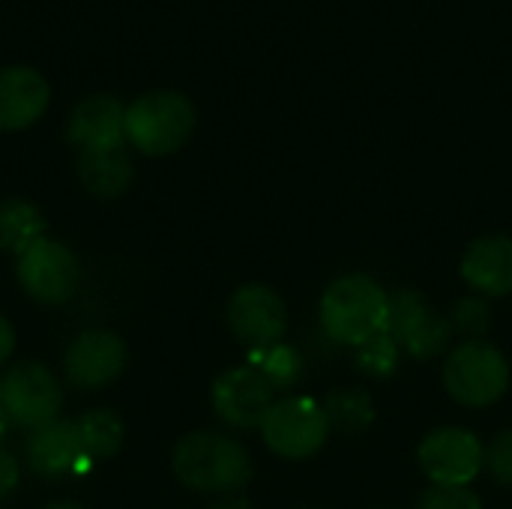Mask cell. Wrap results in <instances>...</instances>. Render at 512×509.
Masks as SVG:
<instances>
[{
    "mask_svg": "<svg viewBox=\"0 0 512 509\" xmlns=\"http://www.w3.org/2000/svg\"><path fill=\"white\" fill-rule=\"evenodd\" d=\"M174 477L204 495H234L252 477L249 453L240 441L222 432H192L171 456Z\"/></svg>",
    "mask_w": 512,
    "mask_h": 509,
    "instance_id": "obj_1",
    "label": "cell"
},
{
    "mask_svg": "<svg viewBox=\"0 0 512 509\" xmlns=\"http://www.w3.org/2000/svg\"><path fill=\"white\" fill-rule=\"evenodd\" d=\"M390 294L369 276L351 273L336 279L321 297V327L339 345H363L387 330Z\"/></svg>",
    "mask_w": 512,
    "mask_h": 509,
    "instance_id": "obj_2",
    "label": "cell"
},
{
    "mask_svg": "<svg viewBox=\"0 0 512 509\" xmlns=\"http://www.w3.org/2000/svg\"><path fill=\"white\" fill-rule=\"evenodd\" d=\"M195 129V108L177 90H153L126 105V141L144 156L180 150Z\"/></svg>",
    "mask_w": 512,
    "mask_h": 509,
    "instance_id": "obj_3",
    "label": "cell"
},
{
    "mask_svg": "<svg viewBox=\"0 0 512 509\" xmlns=\"http://www.w3.org/2000/svg\"><path fill=\"white\" fill-rule=\"evenodd\" d=\"M447 393L468 408L495 405L510 387V366L504 354L489 342H465L444 363Z\"/></svg>",
    "mask_w": 512,
    "mask_h": 509,
    "instance_id": "obj_4",
    "label": "cell"
},
{
    "mask_svg": "<svg viewBox=\"0 0 512 509\" xmlns=\"http://www.w3.org/2000/svg\"><path fill=\"white\" fill-rule=\"evenodd\" d=\"M15 276L24 294L42 306H63L75 297L81 282V264L69 246L42 237L24 255H18Z\"/></svg>",
    "mask_w": 512,
    "mask_h": 509,
    "instance_id": "obj_5",
    "label": "cell"
},
{
    "mask_svg": "<svg viewBox=\"0 0 512 509\" xmlns=\"http://www.w3.org/2000/svg\"><path fill=\"white\" fill-rule=\"evenodd\" d=\"M261 435L276 456L309 459L324 447L330 435V420L324 405H318L315 399L291 396L270 408V414L261 423Z\"/></svg>",
    "mask_w": 512,
    "mask_h": 509,
    "instance_id": "obj_6",
    "label": "cell"
},
{
    "mask_svg": "<svg viewBox=\"0 0 512 509\" xmlns=\"http://www.w3.org/2000/svg\"><path fill=\"white\" fill-rule=\"evenodd\" d=\"M0 399L9 414V423L33 432L60 417L63 387L51 369L27 360V363H15L0 378Z\"/></svg>",
    "mask_w": 512,
    "mask_h": 509,
    "instance_id": "obj_7",
    "label": "cell"
},
{
    "mask_svg": "<svg viewBox=\"0 0 512 509\" xmlns=\"http://www.w3.org/2000/svg\"><path fill=\"white\" fill-rule=\"evenodd\" d=\"M387 333L393 336L399 351L411 354L414 360H432L450 342L453 324L444 315H438L423 294L402 288L390 294Z\"/></svg>",
    "mask_w": 512,
    "mask_h": 509,
    "instance_id": "obj_8",
    "label": "cell"
},
{
    "mask_svg": "<svg viewBox=\"0 0 512 509\" xmlns=\"http://www.w3.org/2000/svg\"><path fill=\"white\" fill-rule=\"evenodd\" d=\"M417 462L432 486H468L486 465V447L468 429H435L423 438Z\"/></svg>",
    "mask_w": 512,
    "mask_h": 509,
    "instance_id": "obj_9",
    "label": "cell"
},
{
    "mask_svg": "<svg viewBox=\"0 0 512 509\" xmlns=\"http://www.w3.org/2000/svg\"><path fill=\"white\" fill-rule=\"evenodd\" d=\"M126 363V342L114 330H84L69 342L63 354L66 381L78 390H102L114 384L123 375Z\"/></svg>",
    "mask_w": 512,
    "mask_h": 509,
    "instance_id": "obj_10",
    "label": "cell"
},
{
    "mask_svg": "<svg viewBox=\"0 0 512 509\" xmlns=\"http://www.w3.org/2000/svg\"><path fill=\"white\" fill-rule=\"evenodd\" d=\"M228 327L249 348H270L282 342L288 327V309L282 297L267 285H243L228 300Z\"/></svg>",
    "mask_w": 512,
    "mask_h": 509,
    "instance_id": "obj_11",
    "label": "cell"
},
{
    "mask_svg": "<svg viewBox=\"0 0 512 509\" xmlns=\"http://www.w3.org/2000/svg\"><path fill=\"white\" fill-rule=\"evenodd\" d=\"M276 390L252 366L231 369L213 384V411L231 429H261L264 417L276 405Z\"/></svg>",
    "mask_w": 512,
    "mask_h": 509,
    "instance_id": "obj_12",
    "label": "cell"
},
{
    "mask_svg": "<svg viewBox=\"0 0 512 509\" xmlns=\"http://www.w3.org/2000/svg\"><path fill=\"white\" fill-rule=\"evenodd\" d=\"M24 459L27 468L39 477H72L84 474L93 459H87L81 447V435L75 420H51L39 429H33L24 441Z\"/></svg>",
    "mask_w": 512,
    "mask_h": 509,
    "instance_id": "obj_13",
    "label": "cell"
},
{
    "mask_svg": "<svg viewBox=\"0 0 512 509\" xmlns=\"http://www.w3.org/2000/svg\"><path fill=\"white\" fill-rule=\"evenodd\" d=\"M66 135L78 147V153L123 147L126 144V105L108 93L87 96L72 108Z\"/></svg>",
    "mask_w": 512,
    "mask_h": 509,
    "instance_id": "obj_14",
    "label": "cell"
},
{
    "mask_svg": "<svg viewBox=\"0 0 512 509\" xmlns=\"http://www.w3.org/2000/svg\"><path fill=\"white\" fill-rule=\"evenodd\" d=\"M51 102V87L42 72L30 66L0 69V132L33 126Z\"/></svg>",
    "mask_w": 512,
    "mask_h": 509,
    "instance_id": "obj_15",
    "label": "cell"
},
{
    "mask_svg": "<svg viewBox=\"0 0 512 509\" xmlns=\"http://www.w3.org/2000/svg\"><path fill=\"white\" fill-rule=\"evenodd\" d=\"M465 282L483 297L512 294V237H483L462 258Z\"/></svg>",
    "mask_w": 512,
    "mask_h": 509,
    "instance_id": "obj_16",
    "label": "cell"
},
{
    "mask_svg": "<svg viewBox=\"0 0 512 509\" xmlns=\"http://www.w3.org/2000/svg\"><path fill=\"white\" fill-rule=\"evenodd\" d=\"M135 174L132 156L126 147L78 153V180L96 198H117L129 189Z\"/></svg>",
    "mask_w": 512,
    "mask_h": 509,
    "instance_id": "obj_17",
    "label": "cell"
},
{
    "mask_svg": "<svg viewBox=\"0 0 512 509\" xmlns=\"http://www.w3.org/2000/svg\"><path fill=\"white\" fill-rule=\"evenodd\" d=\"M42 237H45V216L36 204L24 198L0 201V249L3 252L18 258Z\"/></svg>",
    "mask_w": 512,
    "mask_h": 509,
    "instance_id": "obj_18",
    "label": "cell"
},
{
    "mask_svg": "<svg viewBox=\"0 0 512 509\" xmlns=\"http://www.w3.org/2000/svg\"><path fill=\"white\" fill-rule=\"evenodd\" d=\"M75 426L87 459H111L123 444V423L114 411H87L81 420H75Z\"/></svg>",
    "mask_w": 512,
    "mask_h": 509,
    "instance_id": "obj_19",
    "label": "cell"
},
{
    "mask_svg": "<svg viewBox=\"0 0 512 509\" xmlns=\"http://www.w3.org/2000/svg\"><path fill=\"white\" fill-rule=\"evenodd\" d=\"M249 366L255 372H261L273 390H288L303 378V357H300L297 348H291L285 342L249 351Z\"/></svg>",
    "mask_w": 512,
    "mask_h": 509,
    "instance_id": "obj_20",
    "label": "cell"
},
{
    "mask_svg": "<svg viewBox=\"0 0 512 509\" xmlns=\"http://www.w3.org/2000/svg\"><path fill=\"white\" fill-rule=\"evenodd\" d=\"M324 411H327V420H330V429H339L345 435H357L363 432L375 411H372V399L363 393V390H348V393H333L327 402H324Z\"/></svg>",
    "mask_w": 512,
    "mask_h": 509,
    "instance_id": "obj_21",
    "label": "cell"
},
{
    "mask_svg": "<svg viewBox=\"0 0 512 509\" xmlns=\"http://www.w3.org/2000/svg\"><path fill=\"white\" fill-rule=\"evenodd\" d=\"M399 366V345L393 342V336L384 330L378 336H372L369 342L357 345V369L372 375V378H387L393 375Z\"/></svg>",
    "mask_w": 512,
    "mask_h": 509,
    "instance_id": "obj_22",
    "label": "cell"
},
{
    "mask_svg": "<svg viewBox=\"0 0 512 509\" xmlns=\"http://www.w3.org/2000/svg\"><path fill=\"white\" fill-rule=\"evenodd\" d=\"M417 509H480V495L471 486H429Z\"/></svg>",
    "mask_w": 512,
    "mask_h": 509,
    "instance_id": "obj_23",
    "label": "cell"
},
{
    "mask_svg": "<svg viewBox=\"0 0 512 509\" xmlns=\"http://www.w3.org/2000/svg\"><path fill=\"white\" fill-rule=\"evenodd\" d=\"M489 306L483 303V300H477V297H471V300H462L459 306H456V312H453V327L456 330H462L465 336H471V342L474 339H480L486 330H489Z\"/></svg>",
    "mask_w": 512,
    "mask_h": 509,
    "instance_id": "obj_24",
    "label": "cell"
},
{
    "mask_svg": "<svg viewBox=\"0 0 512 509\" xmlns=\"http://www.w3.org/2000/svg\"><path fill=\"white\" fill-rule=\"evenodd\" d=\"M486 468L495 477V483L512 486V429L495 435V441L486 447Z\"/></svg>",
    "mask_w": 512,
    "mask_h": 509,
    "instance_id": "obj_25",
    "label": "cell"
},
{
    "mask_svg": "<svg viewBox=\"0 0 512 509\" xmlns=\"http://www.w3.org/2000/svg\"><path fill=\"white\" fill-rule=\"evenodd\" d=\"M18 480H21L18 459H15L6 447H0V501H6V498L15 492Z\"/></svg>",
    "mask_w": 512,
    "mask_h": 509,
    "instance_id": "obj_26",
    "label": "cell"
},
{
    "mask_svg": "<svg viewBox=\"0 0 512 509\" xmlns=\"http://www.w3.org/2000/svg\"><path fill=\"white\" fill-rule=\"evenodd\" d=\"M12 351H15V330H12V324L0 315V366L9 363Z\"/></svg>",
    "mask_w": 512,
    "mask_h": 509,
    "instance_id": "obj_27",
    "label": "cell"
},
{
    "mask_svg": "<svg viewBox=\"0 0 512 509\" xmlns=\"http://www.w3.org/2000/svg\"><path fill=\"white\" fill-rule=\"evenodd\" d=\"M210 509H255L249 501H243V498H222L219 504H213Z\"/></svg>",
    "mask_w": 512,
    "mask_h": 509,
    "instance_id": "obj_28",
    "label": "cell"
},
{
    "mask_svg": "<svg viewBox=\"0 0 512 509\" xmlns=\"http://www.w3.org/2000/svg\"><path fill=\"white\" fill-rule=\"evenodd\" d=\"M12 423H9V414H6V408H3V399H0V441H3V435H6V429H9Z\"/></svg>",
    "mask_w": 512,
    "mask_h": 509,
    "instance_id": "obj_29",
    "label": "cell"
},
{
    "mask_svg": "<svg viewBox=\"0 0 512 509\" xmlns=\"http://www.w3.org/2000/svg\"><path fill=\"white\" fill-rule=\"evenodd\" d=\"M42 509H84L78 501H54V504H48V507Z\"/></svg>",
    "mask_w": 512,
    "mask_h": 509,
    "instance_id": "obj_30",
    "label": "cell"
}]
</instances>
